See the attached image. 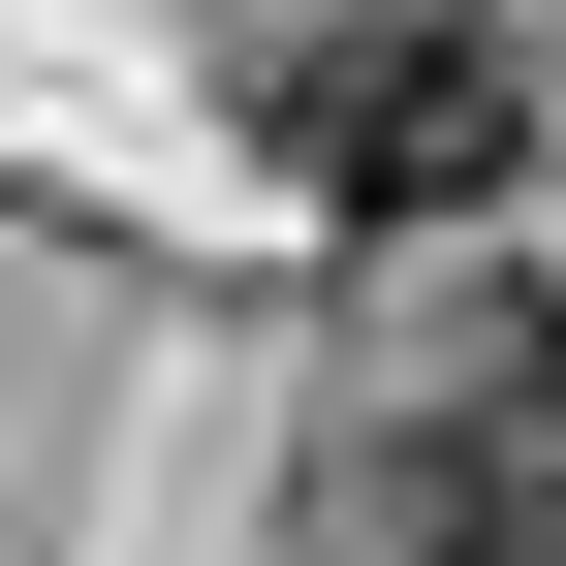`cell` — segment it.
<instances>
[{
  "label": "cell",
  "mask_w": 566,
  "mask_h": 566,
  "mask_svg": "<svg viewBox=\"0 0 566 566\" xmlns=\"http://www.w3.org/2000/svg\"><path fill=\"white\" fill-rule=\"evenodd\" d=\"M472 441H504V472H535V504H566V315L504 346V409H472Z\"/></svg>",
  "instance_id": "2"
},
{
  "label": "cell",
  "mask_w": 566,
  "mask_h": 566,
  "mask_svg": "<svg viewBox=\"0 0 566 566\" xmlns=\"http://www.w3.org/2000/svg\"><path fill=\"white\" fill-rule=\"evenodd\" d=\"M252 126H283V189H315V221H472V189L535 158V95H504V32H472V0H346V32H283Z\"/></svg>",
  "instance_id": "1"
}]
</instances>
